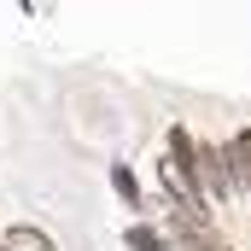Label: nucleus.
I'll return each mask as SVG.
<instances>
[{"instance_id":"nucleus-2","label":"nucleus","mask_w":251,"mask_h":251,"mask_svg":"<svg viewBox=\"0 0 251 251\" xmlns=\"http://www.w3.org/2000/svg\"><path fill=\"white\" fill-rule=\"evenodd\" d=\"M193 187L204 199H228V164H222V146H193Z\"/></svg>"},{"instance_id":"nucleus-5","label":"nucleus","mask_w":251,"mask_h":251,"mask_svg":"<svg viewBox=\"0 0 251 251\" xmlns=\"http://www.w3.org/2000/svg\"><path fill=\"white\" fill-rule=\"evenodd\" d=\"M128 246L134 251H164V240H158L152 228H128Z\"/></svg>"},{"instance_id":"nucleus-1","label":"nucleus","mask_w":251,"mask_h":251,"mask_svg":"<svg viewBox=\"0 0 251 251\" xmlns=\"http://www.w3.org/2000/svg\"><path fill=\"white\" fill-rule=\"evenodd\" d=\"M164 187H170V204H199V187H193V140L187 128H170V158H164Z\"/></svg>"},{"instance_id":"nucleus-4","label":"nucleus","mask_w":251,"mask_h":251,"mask_svg":"<svg viewBox=\"0 0 251 251\" xmlns=\"http://www.w3.org/2000/svg\"><path fill=\"white\" fill-rule=\"evenodd\" d=\"M6 251H53L41 228H6Z\"/></svg>"},{"instance_id":"nucleus-7","label":"nucleus","mask_w":251,"mask_h":251,"mask_svg":"<svg viewBox=\"0 0 251 251\" xmlns=\"http://www.w3.org/2000/svg\"><path fill=\"white\" fill-rule=\"evenodd\" d=\"M181 251H204V246H181Z\"/></svg>"},{"instance_id":"nucleus-3","label":"nucleus","mask_w":251,"mask_h":251,"mask_svg":"<svg viewBox=\"0 0 251 251\" xmlns=\"http://www.w3.org/2000/svg\"><path fill=\"white\" fill-rule=\"evenodd\" d=\"M222 164H228V187L251 193V128H240V134L222 146Z\"/></svg>"},{"instance_id":"nucleus-6","label":"nucleus","mask_w":251,"mask_h":251,"mask_svg":"<svg viewBox=\"0 0 251 251\" xmlns=\"http://www.w3.org/2000/svg\"><path fill=\"white\" fill-rule=\"evenodd\" d=\"M111 181H117V193H123L128 204L140 199V187H134V176H128V164H117V170H111Z\"/></svg>"}]
</instances>
